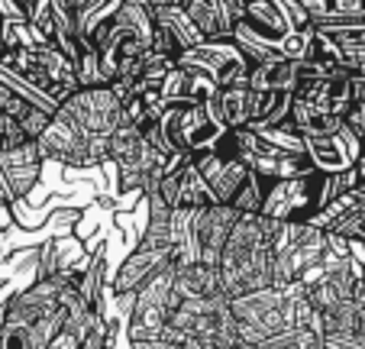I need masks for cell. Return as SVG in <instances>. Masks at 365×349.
I'll return each mask as SVG.
<instances>
[{"instance_id":"1","label":"cell","mask_w":365,"mask_h":349,"mask_svg":"<svg viewBox=\"0 0 365 349\" xmlns=\"http://www.w3.org/2000/svg\"><path fill=\"white\" fill-rule=\"evenodd\" d=\"M278 226H282V220L262 217V213H242L240 217V223L233 226L220 253V262H217L227 298H240L272 285Z\"/></svg>"},{"instance_id":"2","label":"cell","mask_w":365,"mask_h":349,"mask_svg":"<svg viewBox=\"0 0 365 349\" xmlns=\"http://www.w3.org/2000/svg\"><path fill=\"white\" fill-rule=\"evenodd\" d=\"M230 310H233L236 340L259 346L262 340L291 327V291L275 285L259 288L249 295L230 298Z\"/></svg>"},{"instance_id":"3","label":"cell","mask_w":365,"mask_h":349,"mask_svg":"<svg viewBox=\"0 0 365 349\" xmlns=\"http://www.w3.org/2000/svg\"><path fill=\"white\" fill-rule=\"evenodd\" d=\"M159 123L172 149L185 158L214 149L217 139L227 133V123L217 110V97L207 103H168L159 113Z\"/></svg>"},{"instance_id":"4","label":"cell","mask_w":365,"mask_h":349,"mask_svg":"<svg viewBox=\"0 0 365 349\" xmlns=\"http://www.w3.org/2000/svg\"><path fill=\"white\" fill-rule=\"evenodd\" d=\"M330 201V175L317 168L294 175V178H272L262 204V217L284 220V223H307Z\"/></svg>"},{"instance_id":"5","label":"cell","mask_w":365,"mask_h":349,"mask_svg":"<svg viewBox=\"0 0 365 349\" xmlns=\"http://www.w3.org/2000/svg\"><path fill=\"white\" fill-rule=\"evenodd\" d=\"M178 65L207 75L217 88L249 84V71H252V59L242 52V46L233 36H217V39H204L194 49H185L178 55Z\"/></svg>"},{"instance_id":"6","label":"cell","mask_w":365,"mask_h":349,"mask_svg":"<svg viewBox=\"0 0 365 349\" xmlns=\"http://www.w3.org/2000/svg\"><path fill=\"white\" fill-rule=\"evenodd\" d=\"M123 101L113 91V84L97 88H78L58 103L56 113H62L68 123H75L88 139H110L120 126Z\"/></svg>"},{"instance_id":"7","label":"cell","mask_w":365,"mask_h":349,"mask_svg":"<svg viewBox=\"0 0 365 349\" xmlns=\"http://www.w3.org/2000/svg\"><path fill=\"white\" fill-rule=\"evenodd\" d=\"M178 304H181V295H178V288H175V262H172V265H165L155 278H149L136 291V304H133V314L126 320L130 343L159 336L168 327L172 310Z\"/></svg>"},{"instance_id":"8","label":"cell","mask_w":365,"mask_h":349,"mask_svg":"<svg viewBox=\"0 0 365 349\" xmlns=\"http://www.w3.org/2000/svg\"><path fill=\"white\" fill-rule=\"evenodd\" d=\"M365 149V139L356 130L343 123V130L330 133V136H304V152L310 156L314 168L324 175H339V171L356 168L359 156Z\"/></svg>"},{"instance_id":"9","label":"cell","mask_w":365,"mask_h":349,"mask_svg":"<svg viewBox=\"0 0 365 349\" xmlns=\"http://www.w3.org/2000/svg\"><path fill=\"white\" fill-rule=\"evenodd\" d=\"M155 191H159V198L165 201L172 211H178V207H187V211H197V207H210L217 204L214 201V191H210V185H207V178L197 171V165H194V158H185V162H178L172 171H168L165 178L155 185Z\"/></svg>"},{"instance_id":"10","label":"cell","mask_w":365,"mask_h":349,"mask_svg":"<svg viewBox=\"0 0 365 349\" xmlns=\"http://www.w3.org/2000/svg\"><path fill=\"white\" fill-rule=\"evenodd\" d=\"M191 158H194V165H197V171L207 178L217 204H233L240 188L246 185L249 175H252V165H249L246 158H230L217 149L197 152V156H191Z\"/></svg>"},{"instance_id":"11","label":"cell","mask_w":365,"mask_h":349,"mask_svg":"<svg viewBox=\"0 0 365 349\" xmlns=\"http://www.w3.org/2000/svg\"><path fill=\"white\" fill-rule=\"evenodd\" d=\"M242 213L233 204H210L194 211V233H197V246H200V262L217 265L220 253L227 246L233 226L240 223Z\"/></svg>"},{"instance_id":"12","label":"cell","mask_w":365,"mask_h":349,"mask_svg":"<svg viewBox=\"0 0 365 349\" xmlns=\"http://www.w3.org/2000/svg\"><path fill=\"white\" fill-rule=\"evenodd\" d=\"M172 262H175L172 249L139 246V243H136V249H133V253L120 262V268L113 272V278H110L113 295H130V291H139L145 281L155 278V275H159L165 265H172Z\"/></svg>"},{"instance_id":"13","label":"cell","mask_w":365,"mask_h":349,"mask_svg":"<svg viewBox=\"0 0 365 349\" xmlns=\"http://www.w3.org/2000/svg\"><path fill=\"white\" fill-rule=\"evenodd\" d=\"M42 165H46V156H42L36 139L16 146L10 152H0V168H4V178H7L10 191H14V201L29 198V191L39 185Z\"/></svg>"},{"instance_id":"14","label":"cell","mask_w":365,"mask_h":349,"mask_svg":"<svg viewBox=\"0 0 365 349\" xmlns=\"http://www.w3.org/2000/svg\"><path fill=\"white\" fill-rule=\"evenodd\" d=\"M175 288L181 298H220L223 281L220 268L210 262H187V265H175Z\"/></svg>"},{"instance_id":"15","label":"cell","mask_w":365,"mask_h":349,"mask_svg":"<svg viewBox=\"0 0 365 349\" xmlns=\"http://www.w3.org/2000/svg\"><path fill=\"white\" fill-rule=\"evenodd\" d=\"M301 84V62L294 59H262L249 71L252 91H294Z\"/></svg>"},{"instance_id":"16","label":"cell","mask_w":365,"mask_h":349,"mask_svg":"<svg viewBox=\"0 0 365 349\" xmlns=\"http://www.w3.org/2000/svg\"><path fill=\"white\" fill-rule=\"evenodd\" d=\"M291 103H294V91H252L249 126L252 130H269L275 123H284L291 116Z\"/></svg>"},{"instance_id":"17","label":"cell","mask_w":365,"mask_h":349,"mask_svg":"<svg viewBox=\"0 0 365 349\" xmlns=\"http://www.w3.org/2000/svg\"><path fill=\"white\" fill-rule=\"evenodd\" d=\"M185 14L194 20V26L207 36V39H217V36H233L227 23V14H223V0H185L181 4Z\"/></svg>"},{"instance_id":"18","label":"cell","mask_w":365,"mask_h":349,"mask_svg":"<svg viewBox=\"0 0 365 349\" xmlns=\"http://www.w3.org/2000/svg\"><path fill=\"white\" fill-rule=\"evenodd\" d=\"M249 103H252V91H249V84L220 88V94H217V110H220L227 130L249 126Z\"/></svg>"},{"instance_id":"19","label":"cell","mask_w":365,"mask_h":349,"mask_svg":"<svg viewBox=\"0 0 365 349\" xmlns=\"http://www.w3.org/2000/svg\"><path fill=\"white\" fill-rule=\"evenodd\" d=\"M155 14V23L159 26H165L168 33L175 36V42L181 46V52L185 49H194V46H200V42L207 39L204 33H200L197 26H194V20L185 14V7H168V10H152Z\"/></svg>"},{"instance_id":"20","label":"cell","mask_w":365,"mask_h":349,"mask_svg":"<svg viewBox=\"0 0 365 349\" xmlns=\"http://www.w3.org/2000/svg\"><path fill=\"white\" fill-rule=\"evenodd\" d=\"M327 233L343 236V240H349V243H365V204L356 198V194H352L349 207H346V211L333 220Z\"/></svg>"},{"instance_id":"21","label":"cell","mask_w":365,"mask_h":349,"mask_svg":"<svg viewBox=\"0 0 365 349\" xmlns=\"http://www.w3.org/2000/svg\"><path fill=\"white\" fill-rule=\"evenodd\" d=\"M259 133H262L265 143L278 146V149H284V152H304V133H301V126H297L291 116L284 120V123H275V126L259 130Z\"/></svg>"},{"instance_id":"22","label":"cell","mask_w":365,"mask_h":349,"mask_svg":"<svg viewBox=\"0 0 365 349\" xmlns=\"http://www.w3.org/2000/svg\"><path fill=\"white\" fill-rule=\"evenodd\" d=\"M23 143H29V136H26V130H23L20 116L0 113V152H10Z\"/></svg>"},{"instance_id":"23","label":"cell","mask_w":365,"mask_h":349,"mask_svg":"<svg viewBox=\"0 0 365 349\" xmlns=\"http://www.w3.org/2000/svg\"><path fill=\"white\" fill-rule=\"evenodd\" d=\"M78 223H81V211H78V207H62V211L48 213L46 230L52 233V236H68V233H75Z\"/></svg>"},{"instance_id":"24","label":"cell","mask_w":365,"mask_h":349,"mask_svg":"<svg viewBox=\"0 0 365 349\" xmlns=\"http://www.w3.org/2000/svg\"><path fill=\"white\" fill-rule=\"evenodd\" d=\"M20 123H23V130H26V136L39 143L42 133L48 130V123H52V113L42 110V107H36V103H29V107L20 113Z\"/></svg>"},{"instance_id":"25","label":"cell","mask_w":365,"mask_h":349,"mask_svg":"<svg viewBox=\"0 0 365 349\" xmlns=\"http://www.w3.org/2000/svg\"><path fill=\"white\" fill-rule=\"evenodd\" d=\"M304 10H307L310 20H324V16H333L336 10V0H297Z\"/></svg>"},{"instance_id":"26","label":"cell","mask_w":365,"mask_h":349,"mask_svg":"<svg viewBox=\"0 0 365 349\" xmlns=\"http://www.w3.org/2000/svg\"><path fill=\"white\" fill-rule=\"evenodd\" d=\"M343 123L349 126V130H356L359 136L365 139V103H362V101H356V103H352V107H349V113L343 116Z\"/></svg>"},{"instance_id":"27","label":"cell","mask_w":365,"mask_h":349,"mask_svg":"<svg viewBox=\"0 0 365 349\" xmlns=\"http://www.w3.org/2000/svg\"><path fill=\"white\" fill-rule=\"evenodd\" d=\"M333 16H365V0H336Z\"/></svg>"},{"instance_id":"28","label":"cell","mask_w":365,"mask_h":349,"mask_svg":"<svg viewBox=\"0 0 365 349\" xmlns=\"http://www.w3.org/2000/svg\"><path fill=\"white\" fill-rule=\"evenodd\" d=\"M14 204V191H10L7 178H4V168H0V207H10Z\"/></svg>"},{"instance_id":"29","label":"cell","mask_w":365,"mask_h":349,"mask_svg":"<svg viewBox=\"0 0 365 349\" xmlns=\"http://www.w3.org/2000/svg\"><path fill=\"white\" fill-rule=\"evenodd\" d=\"M185 0H149L152 10H168V7H181Z\"/></svg>"},{"instance_id":"30","label":"cell","mask_w":365,"mask_h":349,"mask_svg":"<svg viewBox=\"0 0 365 349\" xmlns=\"http://www.w3.org/2000/svg\"><path fill=\"white\" fill-rule=\"evenodd\" d=\"M4 52H7V42H4V20H0V59H4Z\"/></svg>"},{"instance_id":"31","label":"cell","mask_w":365,"mask_h":349,"mask_svg":"<svg viewBox=\"0 0 365 349\" xmlns=\"http://www.w3.org/2000/svg\"><path fill=\"white\" fill-rule=\"evenodd\" d=\"M0 262H4V259H0Z\"/></svg>"},{"instance_id":"32","label":"cell","mask_w":365,"mask_h":349,"mask_svg":"<svg viewBox=\"0 0 365 349\" xmlns=\"http://www.w3.org/2000/svg\"><path fill=\"white\" fill-rule=\"evenodd\" d=\"M130 349H133V346H130Z\"/></svg>"}]
</instances>
